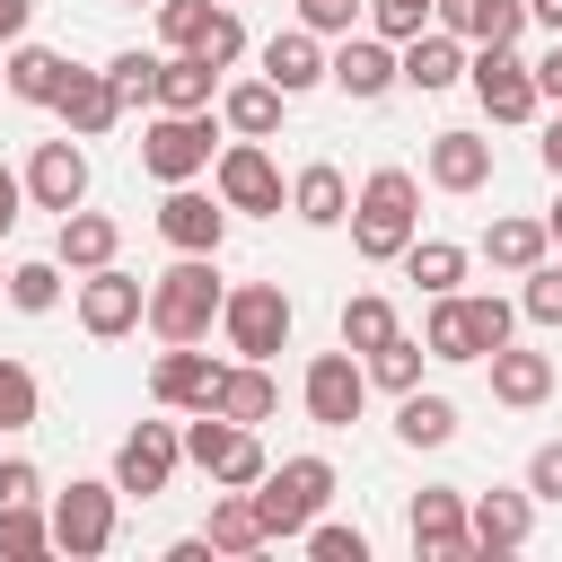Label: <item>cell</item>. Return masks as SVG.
<instances>
[{"label":"cell","instance_id":"obj_19","mask_svg":"<svg viewBox=\"0 0 562 562\" xmlns=\"http://www.w3.org/2000/svg\"><path fill=\"white\" fill-rule=\"evenodd\" d=\"M53 114H61L79 140H105V132H114L132 105L114 97V79H105V70H70V79H61V97H53Z\"/></svg>","mask_w":562,"mask_h":562},{"label":"cell","instance_id":"obj_52","mask_svg":"<svg viewBox=\"0 0 562 562\" xmlns=\"http://www.w3.org/2000/svg\"><path fill=\"white\" fill-rule=\"evenodd\" d=\"M527 18H536V26H553V35H562V0H527Z\"/></svg>","mask_w":562,"mask_h":562},{"label":"cell","instance_id":"obj_18","mask_svg":"<svg viewBox=\"0 0 562 562\" xmlns=\"http://www.w3.org/2000/svg\"><path fill=\"white\" fill-rule=\"evenodd\" d=\"M465 527H474V553H518L536 536V492H474Z\"/></svg>","mask_w":562,"mask_h":562},{"label":"cell","instance_id":"obj_11","mask_svg":"<svg viewBox=\"0 0 562 562\" xmlns=\"http://www.w3.org/2000/svg\"><path fill=\"white\" fill-rule=\"evenodd\" d=\"M149 316V281H132V272H114V263H97V272H79V325L97 334V342H114V334H132Z\"/></svg>","mask_w":562,"mask_h":562},{"label":"cell","instance_id":"obj_35","mask_svg":"<svg viewBox=\"0 0 562 562\" xmlns=\"http://www.w3.org/2000/svg\"><path fill=\"white\" fill-rule=\"evenodd\" d=\"M53 553V518L35 501H0V562H44Z\"/></svg>","mask_w":562,"mask_h":562},{"label":"cell","instance_id":"obj_45","mask_svg":"<svg viewBox=\"0 0 562 562\" xmlns=\"http://www.w3.org/2000/svg\"><path fill=\"white\" fill-rule=\"evenodd\" d=\"M307 553L316 562H369V536L360 527H307Z\"/></svg>","mask_w":562,"mask_h":562},{"label":"cell","instance_id":"obj_24","mask_svg":"<svg viewBox=\"0 0 562 562\" xmlns=\"http://www.w3.org/2000/svg\"><path fill=\"white\" fill-rule=\"evenodd\" d=\"M439 26L465 44H518L527 35V0H439Z\"/></svg>","mask_w":562,"mask_h":562},{"label":"cell","instance_id":"obj_22","mask_svg":"<svg viewBox=\"0 0 562 562\" xmlns=\"http://www.w3.org/2000/svg\"><path fill=\"white\" fill-rule=\"evenodd\" d=\"M483 369H492V404H509V413H536V404L553 395V360H544V351H518V342H501Z\"/></svg>","mask_w":562,"mask_h":562},{"label":"cell","instance_id":"obj_17","mask_svg":"<svg viewBox=\"0 0 562 562\" xmlns=\"http://www.w3.org/2000/svg\"><path fill=\"white\" fill-rule=\"evenodd\" d=\"M158 237H167L176 255H220V237H228V202H211V193H193V184H167V202H158Z\"/></svg>","mask_w":562,"mask_h":562},{"label":"cell","instance_id":"obj_4","mask_svg":"<svg viewBox=\"0 0 562 562\" xmlns=\"http://www.w3.org/2000/svg\"><path fill=\"white\" fill-rule=\"evenodd\" d=\"M325 501H334V465H325V457H281V465L255 483V518H263L272 544L307 536V527L325 518Z\"/></svg>","mask_w":562,"mask_h":562},{"label":"cell","instance_id":"obj_12","mask_svg":"<svg viewBox=\"0 0 562 562\" xmlns=\"http://www.w3.org/2000/svg\"><path fill=\"white\" fill-rule=\"evenodd\" d=\"M176 457H184L176 422H140V430H123V448H114V483H123L132 501H149V492L176 483Z\"/></svg>","mask_w":562,"mask_h":562},{"label":"cell","instance_id":"obj_9","mask_svg":"<svg viewBox=\"0 0 562 562\" xmlns=\"http://www.w3.org/2000/svg\"><path fill=\"white\" fill-rule=\"evenodd\" d=\"M404 527H413L422 562H474V527H465V492L457 483H422L413 509H404Z\"/></svg>","mask_w":562,"mask_h":562},{"label":"cell","instance_id":"obj_28","mask_svg":"<svg viewBox=\"0 0 562 562\" xmlns=\"http://www.w3.org/2000/svg\"><path fill=\"white\" fill-rule=\"evenodd\" d=\"M211 88H220V70L202 53H167L158 61V114H211Z\"/></svg>","mask_w":562,"mask_h":562},{"label":"cell","instance_id":"obj_43","mask_svg":"<svg viewBox=\"0 0 562 562\" xmlns=\"http://www.w3.org/2000/svg\"><path fill=\"white\" fill-rule=\"evenodd\" d=\"M105 79H114V97H123V105H158V53H114V61H105Z\"/></svg>","mask_w":562,"mask_h":562},{"label":"cell","instance_id":"obj_6","mask_svg":"<svg viewBox=\"0 0 562 562\" xmlns=\"http://www.w3.org/2000/svg\"><path fill=\"white\" fill-rule=\"evenodd\" d=\"M299 404H307L316 430H351L360 404H369V360H360L351 342H342V351H316L307 378H299Z\"/></svg>","mask_w":562,"mask_h":562},{"label":"cell","instance_id":"obj_47","mask_svg":"<svg viewBox=\"0 0 562 562\" xmlns=\"http://www.w3.org/2000/svg\"><path fill=\"white\" fill-rule=\"evenodd\" d=\"M527 492H536V501H562V439H544V448L527 457Z\"/></svg>","mask_w":562,"mask_h":562},{"label":"cell","instance_id":"obj_56","mask_svg":"<svg viewBox=\"0 0 562 562\" xmlns=\"http://www.w3.org/2000/svg\"><path fill=\"white\" fill-rule=\"evenodd\" d=\"M0 290H9V272H0Z\"/></svg>","mask_w":562,"mask_h":562},{"label":"cell","instance_id":"obj_2","mask_svg":"<svg viewBox=\"0 0 562 562\" xmlns=\"http://www.w3.org/2000/svg\"><path fill=\"white\" fill-rule=\"evenodd\" d=\"M509 325H518V307L509 299H492V290H439L430 299V316H422V342H430V360H492L501 342H509Z\"/></svg>","mask_w":562,"mask_h":562},{"label":"cell","instance_id":"obj_32","mask_svg":"<svg viewBox=\"0 0 562 562\" xmlns=\"http://www.w3.org/2000/svg\"><path fill=\"white\" fill-rule=\"evenodd\" d=\"M114 246H123V228L105 220V211H61V263L70 272H97V263H114Z\"/></svg>","mask_w":562,"mask_h":562},{"label":"cell","instance_id":"obj_1","mask_svg":"<svg viewBox=\"0 0 562 562\" xmlns=\"http://www.w3.org/2000/svg\"><path fill=\"white\" fill-rule=\"evenodd\" d=\"M413 228H422V184H413V167H378V176L351 193V255H360V263H404Z\"/></svg>","mask_w":562,"mask_h":562},{"label":"cell","instance_id":"obj_14","mask_svg":"<svg viewBox=\"0 0 562 562\" xmlns=\"http://www.w3.org/2000/svg\"><path fill=\"white\" fill-rule=\"evenodd\" d=\"M211 184H220L228 211H281V167L263 158V140H228L211 158Z\"/></svg>","mask_w":562,"mask_h":562},{"label":"cell","instance_id":"obj_37","mask_svg":"<svg viewBox=\"0 0 562 562\" xmlns=\"http://www.w3.org/2000/svg\"><path fill=\"white\" fill-rule=\"evenodd\" d=\"M360 360H369V386H386V395H413V386H422V360H430V342H404V334H395V342H378V351H360Z\"/></svg>","mask_w":562,"mask_h":562},{"label":"cell","instance_id":"obj_53","mask_svg":"<svg viewBox=\"0 0 562 562\" xmlns=\"http://www.w3.org/2000/svg\"><path fill=\"white\" fill-rule=\"evenodd\" d=\"M544 167H553V176H562V114H553V123H544Z\"/></svg>","mask_w":562,"mask_h":562},{"label":"cell","instance_id":"obj_3","mask_svg":"<svg viewBox=\"0 0 562 562\" xmlns=\"http://www.w3.org/2000/svg\"><path fill=\"white\" fill-rule=\"evenodd\" d=\"M220 272H211V255H176L158 281H149V334L158 342H202L211 325H220Z\"/></svg>","mask_w":562,"mask_h":562},{"label":"cell","instance_id":"obj_30","mask_svg":"<svg viewBox=\"0 0 562 562\" xmlns=\"http://www.w3.org/2000/svg\"><path fill=\"white\" fill-rule=\"evenodd\" d=\"M483 255H492L501 272H536V263L553 255V228H544V220H527V211H509V220H492V228H483Z\"/></svg>","mask_w":562,"mask_h":562},{"label":"cell","instance_id":"obj_29","mask_svg":"<svg viewBox=\"0 0 562 562\" xmlns=\"http://www.w3.org/2000/svg\"><path fill=\"white\" fill-rule=\"evenodd\" d=\"M281 105H290V97H281L272 79H237V88L220 97V123H228L237 140H272V132H281Z\"/></svg>","mask_w":562,"mask_h":562},{"label":"cell","instance_id":"obj_55","mask_svg":"<svg viewBox=\"0 0 562 562\" xmlns=\"http://www.w3.org/2000/svg\"><path fill=\"white\" fill-rule=\"evenodd\" d=\"M0 88H9V70H0Z\"/></svg>","mask_w":562,"mask_h":562},{"label":"cell","instance_id":"obj_25","mask_svg":"<svg viewBox=\"0 0 562 562\" xmlns=\"http://www.w3.org/2000/svg\"><path fill=\"white\" fill-rule=\"evenodd\" d=\"M0 70H9V97H18V105H53V97H61V79H70L79 61H61L53 44H26V35H18Z\"/></svg>","mask_w":562,"mask_h":562},{"label":"cell","instance_id":"obj_38","mask_svg":"<svg viewBox=\"0 0 562 562\" xmlns=\"http://www.w3.org/2000/svg\"><path fill=\"white\" fill-rule=\"evenodd\" d=\"M35 413H44L35 369H26V360H0V430H35Z\"/></svg>","mask_w":562,"mask_h":562},{"label":"cell","instance_id":"obj_27","mask_svg":"<svg viewBox=\"0 0 562 562\" xmlns=\"http://www.w3.org/2000/svg\"><path fill=\"white\" fill-rule=\"evenodd\" d=\"M272 404H281V386H272V369L263 360H237V369H220V395H211V413H228V422H272Z\"/></svg>","mask_w":562,"mask_h":562},{"label":"cell","instance_id":"obj_15","mask_svg":"<svg viewBox=\"0 0 562 562\" xmlns=\"http://www.w3.org/2000/svg\"><path fill=\"white\" fill-rule=\"evenodd\" d=\"M211 395H220V360H211L202 342H167L158 369H149V404H167V413H202Z\"/></svg>","mask_w":562,"mask_h":562},{"label":"cell","instance_id":"obj_46","mask_svg":"<svg viewBox=\"0 0 562 562\" xmlns=\"http://www.w3.org/2000/svg\"><path fill=\"white\" fill-rule=\"evenodd\" d=\"M360 9H369V0H299V26H316V35H351Z\"/></svg>","mask_w":562,"mask_h":562},{"label":"cell","instance_id":"obj_42","mask_svg":"<svg viewBox=\"0 0 562 562\" xmlns=\"http://www.w3.org/2000/svg\"><path fill=\"white\" fill-rule=\"evenodd\" d=\"M369 26L386 44H413L422 26H439V0H369Z\"/></svg>","mask_w":562,"mask_h":562},{"label":"cell","instance_id":"obj_48","mask_svg":"<svg viewBox=\"0 0 562 562\" xmlns=\"http://www.w3.org/2000/svg\"><path fill=\"white\" fill-rule=\"evenodd\" d=\"M0 501H44V474L26 457H0Z\"/></svg>","mask_w":562,"mask_h":562},{"label":"cell","instance_id":"obj_31","mask_svg":"<svg viewBox=\"0 0 562 562\" xmlns=\"http://www.w3.org/2000/svg\"><path fill=\"white\" fill-rule=\"evenodd\" d=\"M202 536H211V553H263V544H272V536H263V518H255V492H228V483H220V501H211Z\"/></svg>","mask_w":562,"mask_h":562},{"label":"cell","instance_id":"obj_7","mask_svg":"<svg viewBox=\"0 0 562 562\" xmlns=\"http://www.w3.org/2000/svg\"><path fill=\"white\" fill-rule=\"evenodd\" d=\"M465 79H474V97H483V114H492V123H527V114L544 105L536 61H518V44H474Z\"/></svg>","mask_w":562,"mask_h":562},{"label":"cell","instance_id":"obj_5","mask_svg":"<svg viewBox=\"0 0 562 562\" xmlns=\"http://www.w3.org/2000/svg\"><path fill=\"white\" fill-rule=\"evenodd\" d=\"M220 334H228L237 360H272V351L290 342V299H281V281H237V290L220 299Z\"/></svg>","mask_w":562,"mask_h":562},{"label":"cell","instance_id":"obj_26","mask_svg":"<svg viewBox=\"0 0 562 562\" xmlns=\"http://www.w3.org/2000/svg\"><path fill=\"white\" fill-rule=\"evenodd\" d=\"M290 211H299L307 228H342V220H351V184H342V167H334V158L299 167V176H290Z\"/></svg>","mask_w":562,"mask_h":562},{"label":"cell","instance_id":"obj_50","mask_svg":"<svg viewBox=\"0 0 562 562\" xmlns=\"http://www.w3.org/2000/svg\"><path fill=\"white\" fill-rule=\"evenodd\" d=\"M536 88H544V97H553V105H562V35H553V53H544V61H536Z\"/></svg>","mask_w":562,"mask_h":562},{"label":"cell","instance_id":"obj_33","mask_svg":"<svg viewBox=\"0 0 562 562\" xmlns=\"http://www.w3.org/2000/svg\"><path fill=\"white\" fill-rule=\"evenodd\" d=\"M395 439H404V448H448V439H457V404H448V395H422V386L395 395Z\"/></svg>","mask_w":562,"mask_h":562},{"label":"cell","instance_id":"obj_8","mask_svg":"<svg viewBox=\"0 0 562 562\" xmlns=\"http://www.w3.org/2000/svg\"><path fill=\"white\" fill-rule=\"evenodd\" d=\"M114 501H123V483H70V492H53V553H70V562L105 553L114 544Z\"/></svg>","mask_w":562,"mask_h":562},{"label":"cell","instance_id":"obj_16","mask_svg":"<svg viewBox=\"0 0 562 562\" xmlns=\"http://www.w3.org/2000/svg\"><path fill=\"white\" fill-rule=\"evenodd\" d=\"M325 79L369 105V97H386V88L404 79V53H395L386 35H342V53H325Z\"/></svg>","mask_w":562,"mask_h":562},{"label":"cell","instance_id":"obj_20","mask_svg":"<svg viewBox=\"0 0 562 562\" xmlns=\"http://www.w3.org/2000/svg\"><path fill=\"white\" fill-rule=\"evenodd\" d=\"M465 61H474V44H465V35H448V26H422V35L404 44V88L439 97V88H457V79H465Z\"/></svg>","mask_w":562,"mask_h":562},{"label":"cell","instance_id":"obj_41","mask_svg":"<svg viewBox=\"0 0 562 562\" xmlns=\"http://www.w3.org/2000/svg\"><path fill=\"white\" fill-rule=\"evenodd\" d=\"M518 281H527V290H518V316H527V325H562V263L544 255V263L518 272Z\"/></svg>","mask_w":562,"mask_h":562},{"label":"cell","instance_id":"obj_10","mask_svg":"<svg viewBox=\"0 0 562 562\" xmlns=\"http://www.w3.org/2000/svg\"><path fill=\"white\" fill-rule=\"evenodd\" d=\"M211 114H158L149 132H140V167L158 176V184H193L202 167H211Z\"/></svg>","mask_w":562,"mask_h":562},{"label":"cell","instance_id":"obj_23","mask_svg":"<svg viewBox=\"0 0 562 562\" xmlns=\"http://www.w3.org/2000/svg\"><path fill=\"white\" fill-rule=\"evenodd\" d=\"M430 184L439 193H483L492 184V140L483 132H439L430 140Z\"/></svg>","mask_w":562,"mask_h":562},{"label":"cell","instance_id":"obj_36","mask_svg":"<svg viewBox=\"0 0 562 562\" xmlns=\"http://www.w3.org/2000/svg\"><path fill=\"white\" fill-rule=\"evenodd\" d=\"M395 334H404V325H395V307H386L378 290H351V299H342V342H351V351H378V342H395Z\"/></svg>","mask_w":562,"mask_h":562},{"label":"cell","instance_id":"obj_34","mask_svg":"<svg viewBox=\"0 0 562 562\" xmlns=\"http://www.w3.org/2000/svg\"><path fill=\"white\" fill-rule=\"evenodd\" d=\"M404 281H413L422 299L457 290V281H465V246H448V237H413V246H404Z\"/></svg>","mask_w":562,"mask_h":562},{"label":"cell","instance_id":"obj_51","mask_svg":"<svg viewBox=\"0 0 562 562\" xmlns=\"http://www.w3.org/2000/svg\"><path fill=\"white\" fill-rule=\"evenodd\" d=\"M26 18H35V0H0V44H18V35H26Z\"/></svg>","mask_w":562,"mask_h":562},{"label":"cell","instance_id":"obj_54","mask_svg":"<svg viewBox=\"0 0 562 562\" xmlns=\"http://www.w3.org/2000/svg\"><path fill=\"white\" fill-rule=\"evenodd\" d=\"M544 228H553V246H562V202H553V211H544Z\"/></svg>","mask_w":562,"mask_h":562},{"label":"cell","instance_id":"obj_57","mask_svg":"<svg viewBox=\"0 0 562 562\" xmlns=\"http://www.w3.org/2000/svg\"><path fill=\"white\" fill-rule=\"evenodd\" d=\"M123 9H140V0H123Z\"/></svg>","mask_w":562,"mask_h":562},{"label":"cell","instance_id":"obj_21","mask_svg":"<svg viewBox=\"0 0 562 562\" xmlns=\"http://www.w3.org/2000/svg\"><path fill=\"white\" fill-rule=\"evenodd\" d=\"M263 79H272L281 97H307V88L325 79V35H316V26H281V35L263 44Z\"/></svg>","mask_w":562,"mask_h":562},{"label":"cell","instance_id":"obj_44","mask_svg":"<svg viewBox=\"0 0 562 562\" xmlns=\"http://www.w3.org/2000/svg\"><path fill=\"white\" fill-rule=\"evenodd\" d=\"M211 9H220V0H158V35H167V53H193L202 26H211Z\"/></svg>","mask_w":562,"mask_h":562},{"label":"cell","instance_id":"obj_39","mask_svg":"<svg viewBox=\"0 0 562 562\" xmlns=\"http://www.w3.org/2000/svg\"><path fill=\"white\" fill-rule=\"evenodd\" d=\"M193 53H202L211 70H237V61H246V18H237V0H220V9H211V26H202V44H193Z\"/></svg>","mask_w":562,"mask_h":562},{"label":"cell","instance_id":"obj_40","mask_svg":"<svg viewBox=\"0 0 562 562\" xmlns=\"http://www.w3.org/2000/svg\"><path fill=\"white\" fill-rule=\"evenodd\" d=\"M9 307L53 316V307H61V263H9Z\"/></svg>","mask_w":562,"mask_h":562},{"label":"cell","instance_id":"obj_13","mask_svg":"<svg viewBox=\"0 0 562 562\" xmlns=\"http://www.w3.org/2000/svg\"><path fill=\"white\" fill-rule=\"evenodd\" d=\"M26 202H35V211H79V202H88V149H79V132H70V140H35V158H26Z\"/></svg>","mask_w":562,"mask_h":562},{"label":"cell","instance_id":"obj_49","mask_svg":"<svg viewBox=\"0 0 562 562\" xmlns=\"http://www.w3.org/2000/svg\"><path fill=\"white\" fill-rule=\"evenodd\" d=\"M18 211H26V176H18V167H0V237L18 228Z\"/></svg>","mask_w":562,"mask_h":562}]
</instances>
